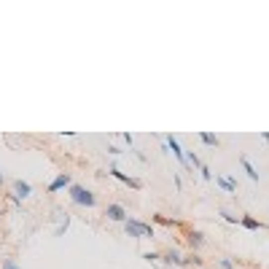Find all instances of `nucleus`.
<instances>
[{
  "label": "nucleus",
  "instance_id": "obj_23",
  "mask_svg": "<svg viewBox=\"0 0 269 269\" xmlns=\"http://www.w3.org/2000/svg\"><path fill=\"white\" fill-rule=\"evenodd\" d=\"M108 154H110V156H119V154H121V148H116V146H108Z\"/></svg>",
  "mask_w": 269,
  "mask_h": 269
},
{
  "label": "nucleus",
  "instance_id": "obj_1",
  "mask_svg": "<svg viewBox=\"0 0 269 269\" xmlns=\"http://www.w3.org/2000/svg\"><path fill=\"white\" fill-rule=\"evenodd\" d=\"M68 194H70V202H73V205H81V207H94L97 205V194L87 186L73 183V186L68 188Z\"/></svg>",
  "mask_w": 269,
  "mask_h": 269
},
{
  "label": "nucleus",
  "instance_id": "obj_14",
  "mask_svg": "<svg viewBox=\"0 0 269 269\" xmlns=\"http://www.w3.org/2000/svg\"><path fill=\"white\" fill-rule=\"evenodd\" d=\"M199 140L202 143H205V146H210V148H218V137H215V135H210V132H199Z\"/></svg>",
  "mask_w": 269,
  "mask_h": 269
},
{
  "label": "nucleus",
  "instance_id": "obj_16",
  "mask_svg": "<svg viewBox=\"0 0 269 269\" xmlns=\"http://www.w3.org/2000/svg\"><path fill=\"white\" fill-rule=\"evenodd\" d=\"M218 267H221V269H237L234 259H218Z\"/></svg>",
  "mask_w": 269,
  "mask_h": 269
},
{
  "label": "nucleus",
  "instance_id": "obj_25",
  "mask_svg": "<svg viewBox=\"0 0 269 269\" xmlns=\"http://www.w3.org/2000/svg\"><path fill=\"white\" fill-rule=\"evenodd\" d=\"M3 180H5V178H3V173H0V183H3Z\"/></svg>",
  "mask_w": 269,
  "mask_h": 269
},
{
  "label": "nucleus",
  "instance_id": "obj_13",
  "mask_svg": "<svg viewBox=\"0 0 269 269\" xmlns=\"http://www.w3.org/2000/svg\"><path fill=\"white\" fill-rule=\"evenodd\" d=\"M188 245L202 248V245H205V234H202V232H188Z\"/></svg>",
  "mask_w": 269,
  "mask_h": 269
},
{
  "label": "nucleus",
  "instance_id": "obj_11",
  "mask_svg": "<svg viewBox=\"0 0 269 269\" xmlns=\"http://www.w3.org/2000/svg\"><path fill=\"white\" fill-rule=\"evenodd\" d=\"M57 215H60V226H57V237H62V234L70 229V213H65V210H60Z\"/></svg>",
  "mask_w": 269,
  "mask_h": 269
},
{
  "label": "nucleus",
  "instance_id": "obj_4",
  "mask_svg": "<svg viewBox=\"0 0 269 269\" xmlns=\"http://www.w3.org/2000/svg\"><path fill=\"white\" fill-rule=\"evenodd\" d=\"M108 175H113L116 180H121L124 186H129V188H140V186H143V183L137 180V178H132V175H127V173H121V170L116 167V165H113V167L108 170Z\"/></svg>",
  "mask_w": 269,
  "mask_h": 269
},
{
  "label": "nucleus",
  "instance_id": "obj_6",
  "mask_svg": "<svg viewBox=\"0 0 269 269\" xmlns=\"http://www.w3.org/2000/svg\"><path fill=\"white\" fill-rule=\"evenodd\" d=\"M105 215H108V221H119V224H124V221L129 218V215H127V210H124V205H108Z\"/></svg>",
  "mask_w": 269,
  "mask_h": 269
},
{
  "label": "nucleus",
  "instance_id": "obj_24",
  "mask_svg": "<svg viewBox=\"0 0 269 269\" xmlns=\"http://www.w3.org/2000/svg\"><path fill=\"white\" fill-rule=\"evenodd\" d=\"M261 140H264L267 146H269V132H261Z\"/></svg>",
  "mask_w": 269,
  "mask_h": 269
},
{
  "label": "nucleus",
  "instance_id": "obj_22",
  "mask_svg": "<svg viewBox=\"0 0 269 269\" xmlns=\"http://www.w3.org/2000/svg\"><path fill=\"white\" fill-rule=\"evenodd\" d=\"M154 221H156V224H173V221L165 218V215H154Z\"/></svg>",
  "mask_w": 269,
  "mask_h": 269
},
{
  "label": "nucleus",
  "instance_id": "obj_21",
  "mask_svg": "<svg viewBox=\"0 0 269 269\" xmlns=\"http://www.w3.org/2000/svg\"><path fill=\"white\" fill-rule=\"evenodd\" d=\"M124 143H127V146H129V148H132V143H135V137H132V135H129V132H124Z\"/></svg>",
  "mask_w": 269,
  "mask_h": 269
},
{
  "label": "nucleus",
  "instance_id": "obj_15",
  "mask_svg": "<svg viewBox=\"0 0 269 269\" xmlns=\"http://www.w3.org/2000/svg\"><path fill=\"white\" fill-rule=\"evenodd\" d=\"M186 162H188V165H191V167H196V170L202 167V159H199V156L194 154V151H186Z\"/></svg>",
  "mask_w": 269,
  "mask_h": 269
},
{
  "label": "nucleus",
  "instance_id": "obj_2",
  "mask_svg": "<svg viewBox=\"0 0 269 269\" xmlns=\"http://www.w3.org/2000/svg\"><path fill=\"white\" fill-rule=\"evenodd\" d=\"M124 232L135 240H143V237H154V226L146 224V221H137V218H127L124 221Z\"/></svg>",
  "mask_w": 269,
  "mask_h": 269
},
{
  "label": "nucleus",
  "instance_id": "obj_7",
  "mask_svg": "<svg viewBox=\"0 0 269 269\" xmlns=\"http://www.w3.org/2000/svg\"><path fill=\"white\" fill-rule=\"evenodd\" d=\"M30 194H32V183L30 180H22V178L14 180V196L16 199H27Z\"/></svg>",
  "mask_w": 269,
  "mask_h": 269
},
{
  "label": "nucleus",
  "instance_id": "obj_12",
  "mask_svg": "<svg viewBox=\"0 0 269 269\" xmlns=\"http://www.w3.org/2000/svg\"><path fill=\"white\" fill-rule=\"evenodd\" d=\"M240 165H242V170L248 173V178H251V180H259V170L251 165V159H248V156H240Z\"/></svg>",
  "mask_w": 269,
  "mask_h": 269
},
{
  "label": "nucleus",
  "instance_id": "obj_9",
  "mask_svg": "<svg viewBox=\"0 0 269 269\" xmlns=\"http://www.w3.org/2000/svg\"><path fill=\"white\" fill-rule=\"evenodd\" d=\"M162 259L167 261V264H175V267H186L188 264V259H183V253L180 251H167Z\"/></svg>",
  "mask_w": 269,
  "mask_h": 269
},
{
  "label": "nucleus",
  "instance_id": "obj_10",
  "mask_svg": "<svg viewBox=\"0 0 269 269\" xmlns=\"http://www.w3.org/2000/svg\"><path fill=\"white\" fill-rule=\"evenodd\" d=\"M240 224H242V226H245V229H248V232H259V229H261V226H264V224H261V221H259V218H253V215H242V218H240Z\"/></svg>",
  "mask_w": 269,
  "mask_h": 269
},
{
  "label": "nucleus",
  "instance_id": "obj_8",
  "mask_svg": "<svg viewBox=\"0 0 269 269\" xmlns=\"http://www.w3.org/2000/svg\"><path fill=\"white\" fill-rule=\"evenodd\" d=\"M215 183H218V186L224 188L226 194H237V180L229 178V175H218V178H215Z\"/></svg>",
  "mask_w": 269,
  "mask_h": 269
},
{
  "label": "nucleus",
  "instance_id": "obj_5",
  "mask_svg": "<svg viewBox=\"0 0 269 269\" xmlns=\"http://www.w3.org/2000/svg\"><path fill=\"white\" fill-rule=\"evenodd\" d=\"M73 186V178H70L68 173H60L54 180L49 183V194H57V191H62V188H70Z\"/></svg>",
  "mask_w": 269,
  "mask_h": 269
},
{
  "label": "nucleus",
  "instance_id": "obj_20",
  "mask_svg": "<svg viewBox=\"0 0 269 269\" xmlns=\"http://www.w3.org/2000/svg\"><path fill=\"white\" fill-rule=\"evenodd\" d=\"M199 173H202V178H205V180H213V175H210V170H207L205 165L199 167Z\"/></svg>",
  "mask_w": 269,
  "mask_h": 269
},
{
  "label": "nucleus",
  "instance_id": "obj_19",
  "mask_svg": "<svg viewBox=\"0 0 269 269\" xmlns=\"http://www.w3.org/2000/svg\"><path fill=\"white\" fill-rule=\"evenodd\" d=\"M0 269H22V267H19L14 259H5V261H3V267H0Z\"/></svg>",
  "mask_w": 269,
  "mask_h": 269
},
{
  "label": "nucleus",
  "instance_id": "obj_18",
  "mask_svg": "<svg viewBox=\"0 0 269 269\" xmlns=\"http://www.w3.org/2000/svg\"><path fill=\"white\" fill-rule=\"evenodd\" d=\"M143 259H146V261H159L162 256L156 253V251H146V253H143Z\"/></svg>",
  "mask_w": 269,
  "mask_h": 269
},
{
  "label": "nucleus",
  "instance_id": "obj_3",
  "mask_svg": "<svg viewBox=\"0 0 269 269\" xmlns=\"http://www.w3.org/2000/svg\"><path fill=\"white\" fill-rule=\"evenodd\" d=\"M165 146H167V151H173V156L180 162V165H188L186 162V151L180 148V143H178V137H173V135H167L165 137Z\"/></svg>",
  "mask_w": 269,
  "mask_h": 269
},
{
  "label": "nucleus",
  "instance_id": "obj_17",
  "mask_svg": "<svg viewBox=\"0 0 269 269\" xmlns=\"http://www.w3.org/2000/svg\"><path fill=\"white\" fill-rule=\"evenodd\" d=\"M221 215H224V218L229 221V224H240V218L234 213H229V210H221Z\"/></svg>",
  "mask_w": 269,
  "mask_h": 269
}]
</instances>
